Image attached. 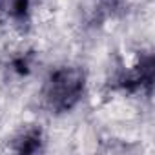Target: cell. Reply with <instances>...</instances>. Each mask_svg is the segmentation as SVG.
Returning <instances> with one entry per match:
<instances>
[{"instance_id":"6da1fadb","label":"cell","mask_w":155,"mask_h":155,"mask_svg":"<svg viewBox=\"0 0 155 155\" xmlns=\"http://www.w3.org/2000/svg\"><path fill=\"white\" fill-rule=\"evenodd\" d=\"M84 73L79 68H57L42 86V101L51 111H69L84 95Z\"/></svg>"},{"instance_id":"7a4b0ae2","label":"cell","mask_w":155,"mask_h":155,"mask_svg":"<svg viewBox=\"0 0 155 155\" xmlns=\"http://www.w3.org/2000/svg\"><path fill=\"white\" fill-rule=\"evenodd\" d=\"M29 9H31V0H6V11L17 22L26 20Z\"/></svg>"},{"instance_id":"3957f363","label":"cell","mask_w":155,"mask_h":155,"mask_svg":"<svg viewBox=\"0 0 155 155\" xmlns=\"http://www.w3.org/2000/svg\"><path fill=\"white\" fill-rule=\"evenodd\" d=\"M20 146L18 151H37L40 148V131L37 130H28L20 139H18Z\"/></svg>"}]
</instances>
